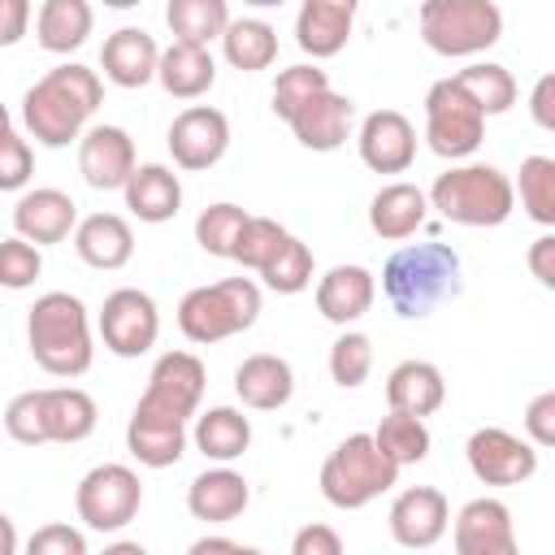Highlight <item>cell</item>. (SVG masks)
<instances>
[{"instance_id": "obj_1", "label": "cell", "mask_w": 555, "mask_h": 555, "mask_svg": "<svg viewBox=\"0 0 555 555\" xmlns=\"http://www.w3.org/2000/svg\"><path fill=\"white\" fill-rule=\"evenodd\" d=\"M100 100H104L100 74L91 65L65 61V65L48 69L35 87H26V95H22V126L43 147H69L87 130V121L100 108Z\"/></svg>"}, {"instance_id": "obj_2", "label": "cell", "mask_w": 555, "mask_h": 555, "mask_svg": "<svg viewBox=\"0 0 555 555\" xmlns=\"http://www.w3.org/2000/svg\"><path fill=\"white\" fill-rule=\"evenodd\" d=\"M26 347L48 377H82L95 360L91 312L69 291H48L26 312Z\"/></svg>"}, {"instance_id": "obj_3", "label": "cell", "mask_w": 555, "mask_h": 555, "mask_svg": "<svg viewBox=\"0 0 555 555\" xmlns=\"http://www.w3.org/2000/svg\"><path fill=\"white\" fill-rule=\"evenodd\" d=\"M460 251L447 243H408L399 247L386 269H382V295L390 299V308L408 321L429 317L438 304L460 295Z\"/></svg>"}, {"instance_id": "obj_4", "label": "cell", "mask_w": 555, "mask_h": 555, "mask_svg": "<svg viewBox=\"0 0 555 555\" xmlns=\"http://www.w3.org/2000/svg\"><path fill=\"white\" fill-rule=\"evenodd\" d=\"M425 199H429V208H438V217H447L455 225H468V230L503 225L516 208L512 178L499 165H486V160L451 165L447 173L434 178Z\"/></svg>"}, {"instance_id": "obj_5", "label": "cell", "mask_w": 555, "mask_h": 555, "mask_svg": "<svg viewBox=\"0 0 555 555\" xmlns=\"http://www.w3.org/2000/svg\"><path fill=\"white\" fill-rule=\"evenodd\" d=\"M399 481V464L373 442V434H347L321 464V499L338 512H360Z\"/></svg>"}, {"instance_id": "obj_6", "label": "cell", "mask_w": 555, "mask_h": 555, "mask_svg": "<svg viewBox=\"0 0 555 555\" xmlns=\"http://www.w3.org/2000/svg\"><path fill=\"white\" fill-rule=\"evenodd\" d=\"M256 317H260V286L251 278H221V282L195 286L178 304V330L195 347L234 338V334L251 330Z\"/></svg>"}, {"instance_id": "obj_7", "label": "cell", "mask_w": 555, "mask_h": 555, "mask_svg": "<svg viewBox=\"0 0 555 555\" xmlns=\"http://www.w3.org/2000/svg\"><path fill=\"white\" fill-rule=\"evenodd\" d=\"M416 26L438 56H477L503 39V9L494 0H421Z\"/></svg>"}, {"instance_id": "obj_8", "label": "cell", "mask_w": 555, "mask_h": 555, "mask_svg": "<svg viewBox=\"0 0 555 555\" xmlns=\"http://www.w3.org/2000/svg\"><path fill=\"white\" fill-rule=\"evenodd\" d=\"M486 139V113L464 95L455 78H438L425 91V143L442 160H464Z\"/></svg>"}, {"instance_id": "obj_9", "label": "cell", "mask_w": 555, "mask_h": 555, "mask_svg": "<svg viewBox=\"0 0 555 555\" xmlns=\"http://www.w3.org/2000/svg\"><path fill=\"white\" fill-rule=\"evenodd\" d=\"M143 507V481L130 464H95L74 490V512L91 533L126 529Z\"/></svg>"}, {"instance_id": "obj_10", "label": "cell", "mask_w": 555, "mask_h": 555, "mask_svg": "<svg viewBox=\"0 0 555 555\" xmlns=\"http://www.w3.org/2000/svg\"><path fill=\"white\" fill-rule=\"evenodd\" d=\"M95 330L104 338V347L121 360H134V356H147L160 338V308L147 291L139 286H117L104 295L100 304V317H95Z\"/></svg>"}, {"instance_id": "obj_11", "label": "cell", "mask_w": 555, "mask_h": 555, "mask_svg": "<svg viewBox=\"0 0 555 555\" xmlns=\"http://www.w3.org/2000/svg\"><path fill=\"white\" fill-rule=\"evenodd\" d=\"M464 460L481 486H520L538 473V447L499 425L473 429L464 442Z\"/></svg>"}, {"instance_id": "obj_12", "label": "cell", "mask_w": 555, "mask_h": 555, "mask_svg": "<svg viewBox=\"0 0 555 555\" xmlns=\"http://www.w3.org/2000/svg\"><path fill=\"white\" fill-rule=\"evenodd\" d=\"M204 386H208V373H204V360L199 356H191V351H165L152 364L147 386H143V395H139L134 408L191 421L195 408H199V399H204Z\"/></svg>"}, {"instance_id": "obj_13", "label": "cell", "mask_w": 555, "mask_h": 555, "mask_svg": "<svg viewBox=\"0 0 555 555\" xmlns=\"http://www.w3.org/2000/svg\"><path fill=\"white\" fill-rule=\"evenodd\" d=\"M165 143H169V156H173L178 169L204 173V169H212V165L225 156V147H230V117H225L221 108H212V104H191V108H182V113L169 121Z\"/></svg>"}, {"instance_id": "obj_14", "label": "cell", "mask_w": 555, "mask_h": 555, "mask_svg": "<svg viewBox=\"0 0 555 555\" xmlns=\"http://www.w3.org/2000/svg\"><path fill=\"white\" fill-rule=\"evenodd\" d=\"M390 538L408 551H429L434 542H442L447 525H451V503L438 486H408L395 494L390 512H386Z\"/></svg>"}, {"instance_id": "obj_15", "label": "cell", "mask_w": 555, "mask_h": 555, "mask_svg": "<svg viewBox=\"0 0 555 555\" xmlns=\"http://www.w3.org/2000/svg\"><path fill=\"white\" fill-rule=\"evenodd\" d=\"M134 165V139L121 126L100 121L78 134V173L91 191H121Z\"/></svg>"}, {"instance_id": "obj_16", "label": "cell", "mask_w": 555, "mask_h": 555, "mask_svg": "<svg viewBox=\"0 0 555 555\" xmlns=\"http://www.w3.org/2000/svg\"><path fill=\"white\" fill-rule=\"evenodd\" d=\"M356 147L373 173H403L416 160V126L399 108H377L360 121Z\"/></svg>"}, {"instance_id": "obj_17", "label": "cell", "mask_w": 555, "mask_h": 555, "mask_svg": "<svg viewBox=\"0 0 555 555\" xmlns=\"http://www.w3.org/2000/svg\"><path fill=\"white\" fill-rule=\"evenodd\" d=\"M286 126L295 130V139L308 147V152H338L347 139H351V126H356V104L334 91V87H321L317 95H308L291 117Z\"/></svg>"}, {"instance_id": "obj_18", "label": "cell", "mask_w": 555, "mask_h": 555, "mask_svg": "<svg viewBox=\"0 0 555 555\" xmlns=\"http://www.w3.org/2000/svg\"><path fill=\"white\" fill-rule=\"evenodd\" d=\"M451 529V542L460 555H512L516 551V529H512V512L503 499H468L460 512H455V525Z\"/></svg>"}, {"instance_id": "obj_19", "label": "cell", "mask_w": 555, "mask_h": 555, "mask_svg": "<svg viewBox=\"0 0 555 555\" xmlns=\"http://www.w3.org/2000/svg\"><path fill=\"white\" fill-rule=\"evenodd\" d=\"M78 225V204L61 186H35L13 204V234H22L35 247L65 243Z\"/></svg>"}, {"instance_id": "obj_20", "label": "cell", "mask_w": 555, "mask_h": 555, "mask_svg": "<svg viewBox=\"0 0 555 555\" xmlns=\"http://www.w3.org/2000/svg\"><path fill=\"white\" fill-rule=\"evenodd\" d=\"M360 0H299L295 13V43L312 61H330L347 48L351 26H356Z\"/></svg>"}, {"instance_id": "obj_21", "label": "cell", "mask_w": 555, "mask_h": 555, "mask_svg": "<svg viewBox=\"0 0 555 555\" xmlns=\"http://www.w3.org/2000/svg\"><path fill=\"white\" fill-rule=\"evenodd\" d=\"M156 61H160V43L143 30V26H121L104 39L100 48V69L113 87L121 91H139L156 78Z\"/></svg>"}, {"instance_id": "obj_22", "label": "cell", "mask_w": 555, "mask_h": 555, "mask_svg": "<svg viewBox=\"0 0 555 555\" xmlns=\"http://www.w3.org/2000/svg\"><path fill=\"white\" fill-rule=\"evenodd\" d=\"M247 503H251V486L230 464H212L186 486V512L204 525H230L247 512Z\"/></svg>"}, {"instance_id": "obj_23", "label": "cell", "mask_w": 555, "mask_h": 555, "mask_svg": "<svg viewBox=\"0 0 555 555\" xmlns=\"http://www.w3.org/2000/svg\"><path fill=\"white\" fill-rule=\"evenodd\" d=\"M377 299V278L364 264H334L317 278V312L334 325H356Z\"/></svg>"}, {"instance_id": "obj_24", "label": "cell", "mask_w": 555, "mask_h": 555, "mask_svg": "<svg viewBox=\"0 0 555 555\" xmlns=\"http://www.w3.org/2000/svg\"><path fill=\"white\" fill-rule=\"evenodd\" d=\"M186 421L178 416H160L147 408H134L126 421V451L143 464V468H169L186 455Z\"/></svg>"}, {"instance_id": "obj_25", "label": "cell", "mask_w": 555, "mask_h": 555, "mask_svg": "<svg viewBox=\"0 0 555 555\" xmlns=\"http://www.w3.org/2000/svg\"><path fill=\"white\" fill-rule=\"evenodd\" d=\"M234 395L251 412H278L295 395V369L273 351H256L234 369Z\"/></svg>"}, {"instance_id": "obj_26", "label": "cell", "mask_w": 555, "mask_h": 555, "mask_svg": "<svg viewBox=\"0 0 555 555\" xmlns=\"http://www.w3.org/2000/svg\"><path fill=\"white\" fill-rule=\"evenodd\" d=\"M121 195H126L130 217H139L147 225H165L182 208V182H178V173L169 165H156V160L134 165V173L126 178Z\"/></svg>"}, {"instance_id": "obj_27", "label": "cell", "mask_w": 555, "mask_h": 555, "mask_svg": "<svg viewBox=\"0 0 555 555\" xmlns=\"http://www.w3.org/2000/svg\"><path fill=\"white\" fill-rule=\"evenodd\" d=\"M74 251H78L82 264L113 273V269L130 264V256H134V230L117 212H91V217H82L74 225Z\"/></svg>"}, {"instance_id": "obj_28", "label": "cell", "mask_w": 555, "mask_h": 555, "mask_svg": "<svg viewBox=\"0 0 555 555\" xmlns=\"http://www.w3.org/2000/svg\"><path fill=\"white\" fill-rule=\"evenodd\" d=\"M156 82L165 87V95L173 100H199L212 91L217 82V61L204 43H186V39H173L169 48H160V61H156Z\"/></svg>"}, {"instance_id": "obj_29", "label": "cell", "mask_w": 555, "mask_h": 555, "mask_svg": "<svg viewBox=\"0 0 555 555\" xmlns=\"http://www.w3.org/2000/svg\"><path fill=\"white\" fill-rule=\"evenodd\" d=\"M429 217V199L416 182H386L373 199H369V230L386 243H403L412 238Z\"/></svg>"}, {"instance_id": "obj_30", "label": "cell", "mask_w": 555, "mask_h": 555, "mask_svg": "<svg viewBox=\"0 0 555 555\" xmlns=\"http://www.w3.org/2000/svg\"><path fill=\"white\" fill-rule=\"evenodd\" d=\"M386 403L395 412L434 416L447 403V377L434 360H399L386 373Z\"/></svg>"}, {"instance_id": "obj_31", "label": "cell", "mask_w": 555, "mask_h": 555, "mask_svg": "<svg viewBox=\"0 0 555 555\" xmlns=\"http://www.w3.org/2000/svg\"><path fill=\"white\" fill-rule=\"evenodd\" d=\"M95 26L91 0H43L35 13V43L52 56H69L87 43Z\"/></svg>"}, {"instance_id": "obj_32", "label": "cell", "mask_w": 555, "mask_h": 555, "mask_svg": "<svg viewBox=\"0 0 555 555\" xmlns=\"http://www.w3.org/2000/svg\"><path fill=\"white\" fill-rule=\"evenodd\" d=\"M39 403H43L48 442H82V438H91V429L100 421L95 399L78 386H43Z\"/></svg>"}, {"instance_id": "obj_33", "label": "cell", "mask_w": 555, "mask_h": 555, "mask_svg": "<svg viewBox=\"0 0 555 555\" xmlns=\"http://www.w3.org/2000/svg\"><path fill=\"white\" fill-rule=\"evenodd\" d=\"M191 442L204 460L212 464H234L247 447H251V421L238 412V408H208L195 416V429H191Z\"/></svg>"}, {"instance_id": "obj_34", "label": "cell", "mask_w": 555, "mask_h": 555, "mask_svg": "<svg viewBox=\"0 0 555 555\" xmlns=\"http://www.w3.org/2000/svg\"><path fill=\"white\" fill-rule=\"evenodd\" d=\"M221 56L238 74H260L278 61V30L264 17H230L221 30Z\"/></svg>"}, {"instance_id": "obj_35", "label": "cell", "mask_w": 555, "mask_h": 555, "mask_svg": "<svg viewBox=\"0 0 555 555\" xmlns=\"http://www.w3.org/2000/svg\"><path fill=\"white\" fill-rule=\"evenodd\" d=\"M451 78L464 87V95H468L486 117H499V113H507V108L516 104V78H512V69L499 65V61H473V65L455 69Z\"/></svg>"}, {"instance_id": "obj_36", "label": "cell", "mask_w": 555, "mask_h": 555, "mask_svg": "<svg viewBox=\"0 0 555 555\" xmlns=\"http://www.w3.org/2000/svg\"><path fill=\"white\" fill-rule=\"evenodd\" d=\"M230 22V0H169L165 4V26L173 39H186V43H212L221 39Z\"/></svg>"}, {"instance_id": "obj_37", "label": "cell", "mask_w": 555, "mask_h": 555, "mask_svg": "<svg viewBox=\"0 0 555 555\" xmlns=\"http://www.w3.org/2000/svg\"><path fill=\"white\" fill-rule=\"evenodd\" d=\"M373 442L399 464V468H408V464H421L425 455H429V447H434V438H429V425H425V416H412V412H395L390 408V416H382V425L373 429Z\"/></svg>"}, {"instance_id": "obj_38", "label": "cell", "mask_w": 555, "mask_h": 555, "mask_svg": "<svg viewBox=\"0 0 555 555\" xmlns=\"http://www.w3.org/2000/svg\"><path fill=\"white\" fill-rule=\"evenodd\" d=\"M512 191H520V208L529 221L546 230L555 225V160L551 156H525L520 182H512Z\"/></svg>"}, {"instance_id": "obj_39", "label": "cell", "mask_w": 555, "mask_h": 555, "mask_svg": "<svg viewBox=\"0 0 555 555\" xmlns=\"http://www.w3.org/2000/svg\"><path fill=\"white\" fill-rule=\"evenodd\" d=\"M264 286L278 291V295H299L312 286V247L299 243L295 234H286V243L273 251V260L260 269Z\"/></svg>"}, {"instance_id": "obj_40", "label": "cell", "mask_w": 555, "mask_h": 555, "mask_svg": "<svg viewBox=\"0 0 555 555\" xmlns=\"http://www.w3.org/2000/svg\"><path fill=\"white\" fill-rule=\"evenodd\" d=\"M243 221H247V208H238V204H230V199L208 204V208L195 217V243H199L208 256L230 260V251H234V243H238Z\"/></svg>"}, {"instance_id": "obj_41", "label": "cell", "mask_w": 555, "mask_h": 555, "mask_svg": "<svg viewBox=\"0 0 555 555\" xmlns=\"http://www.w3.org/2000/svg\"><path fill=\"white\" fill-rule=\"evenodd\" d=\"M369 373H373V338L351 330V325H343V334L330 347V377H334V386L356 390Z\"/></svg>"}, {"instance_id": "obj_42", "label": "cell", "mask_w": 555, "mask_h": 555, "mask_svg": "<svg viewBox=\"0 0 555 555\" xmlns=\"http://www.w3.org/2000/svg\"><path fill=\"white\" fill-rule=\"evenodd\" d=\"M286 225L282 221H273V217H251L247 212V221H243V230H238V243H234V251H230V260H238L243 269H251V273H260L269 260H273V251L286 243Z\"/></svg>"}, {"instance_id": "obj_43", "label": "cell", "mask_w": 555, "mask_h": 555, "mask_svg": "<svg viewBox=\"0 0 555 555\" xmlns=\"http://www.w3.org/2000/svg\"><path fill=\"white\" fill-rule=\"evenodd\" d=\"M321 87H330V74H325L317 61H312V65H291V69H282V74H278L273 95H269V100H273L269 108L286 121V117H291L308 95H317Z\"/></svg>"}, {"instance_id": "obj_44", "label": "cell", "mask_w": 555, "mask_h": 555, "mask_svg": "<svg viewBox=\"0 0 555 555\" xmlns=\"http://www.w3.org/2000/svg\"><path fill=\"white\" fill-rule=\"evenodd\" d=\"M39 273H43V251L35 243H26L22 234L0 238V286L4 291H26L35 286Z\"/></svg>"}, {"instance_id": "obj_45", "label": "cell", "mask_w": 555, "mask_h": 555, "mask_svg": "<svg viewBox=\"0 0 555 555\" xmlns=\"http://www.w3.org/2000/svg\"><path fill=\"white\" fill-rule=\"evenodd\" d=\"M4 434L22 447H43L48 442V429H43V403H39V390H22L9 399L4 408Z\"/></svg>"}, {"instance_id": "obj_46", "label": "cell", "mask_w": 555, "mask_h": 555, "mask_svg": "<svg viewBox=\"0 0 555 555\" xmlns=\"http://www.w3.org/2000/svg\"><path fill=\"white\" fill-rule=\"evenodd\" d=\"M30 173H35V152H30V143H26L17 130L0 134V191H22V186L30 182Z\"/></svg>"}, {"instance_id": "obj_47", "label": "cell", "mask_w": 555, "mask_h": 555, "mask_svg": "<svg viewBox=\"0 0 555 555\" xmlns=\"http://www.w3.org/2000/svg\"><path fill=\"white\" fill-rule=\"evenodd\" d=\"M30 555H87V533L74 525H43L26 542Z\"/></svg>"}, {"instance_id": "obj_48", "label": "cell", "mask_w": 555, "mask_h": 555, "mask_svg": "<svg viewBox=\"0 0 555 555\" xmlns=\"http://www.w3.org/2000/svg\"><path fill=\"white\" fill-rule=\"evenodd\" d=\"M525 438L538 451L555 447V390H542V395L529 399V408H525Z\"/></svg>"}, {"instance_id": "obj_49", "label": "cell", "mask_w": 555, "mask_h": 555, "mask_svg": "<svg viewBox=\"0 0 555 555\" xmlns=\"http://www.w3.org/2000/svg\"><path fill=\"white\" fill-rule=\"evenodd\" d=\"M291 555H343V538H338V529L312 520L291 538Z\"/></svg>"}, {"instance_id": "obj_50", "label": "cell", "mask_w": 555, "mask_h": 555, "mask_svg": "<svg viewBox=\"0 0 555 555\" xmlns=\"http://www.w3.org/2000/svg\"><path fill=\"white\" fill-rule=\"evenodd\" d=\"M30 0H0V48L22 43V35L30 30Z\"/></svg>"}, {"instance_id": "obj_51", "label": "cell", "mask_w": 555, "mask_h": 555, "mask_svg": "<svg viewBox=\"0 0 555 555\" xmlns=\"http://www.w3.org/2000/svg\"><path fill=\"white\" fill-rule=\"evenodd\" d=\"M529 273L538 278V286H546V291H555V234H538L533 243H529Z\"/></svg>"}, {"instance_id": "obj_52", "label": "cell", "mask_w": 555, "mask_h": 555, "mask_svg": "<svg viewBox=\"0 0 555 555\" xmlns=\"http://www.w3.org/2000/svg\"><path fill=\"white\" fill-rule=\"evenodd\" d=\"M529 113H533L538 130H555V74H542V78L533 82Z\"/></svg>"}, {"instance_id": "obj_53", "label": "cell", "mask_w": 555, "mask_h": 555, "mask_svg": "<svg viewBox=\"0 0 555 555\" xmlns=\"http://www.w3.org/2000/svg\"><path fill=\"white\" fill-rule=\"evenodd\" d=\"M212 551H230V555H247L251 546H243V542H234V538H195L191 542V555H212Z\"/></svg>"}, {"instance_id": "obj_54", "label": "cell", "mask_w": 555, "mask_h": 555, "mask_svg": "<svg viewBox=\"0 0 555 555\" xmlns=\"http://www.w3.org/2000/svg\"><path fill=\"white\" fill-rule=\"evenodd\" d=\"M17 546H22V542H17V529H13V520L0 512V555H17Z\"/></svg>"}, {"instance_id": "obj_55", "label": "cell", "mask_w": 555, "mask_h": 555, "mask_svg": "<svg viewBox=\"0 0 555 555\" xmlns=\"http://www.w3.org/2000/svg\"><path fill=\"white\" fill-rule=\"evenodd\" d=\"M113 555H143V546H134V542H117V546H108Z\"/></svg>"}, {"instance_id": "obj_56", "label": "cell", "mask_w": 555, "mask_h": 555, "mask_svg": "<svg viewBox=\"0 0 555 555\" xmlns=\"http://www.w3.org/2000/svg\"><path fill=\"white\" fill-rule=\"evenodd\" d=\"M243 4H251V9H282L286 0H243Z\"/></svg>"}, {"instance_id": "obj_57", "label": "cell", "mask_w": 555, "mask_h": 555, "mask_svg": "<svg viewBox=\"0 0 555 555\" xmlns=\"http://www.w3.org/2000/svg\"><path fill=\"white\" fill-rule=\"evenodd\" d=\"M9 130H13V117H9V108L0 104V134H9Z\"/></svg>"}, {"instance_id": "obj_58", "label": "cell", "mask_w": 555, "mask_h": 555, "mask_svg": "<svg viewBox=\"0 0 555 555\" xmlns=\"http://www.w3.org/2000/svg\"><path fill=\"white\" fill-rule=\"evenodd\" d=\"M134 4H143V0H104V9H134Z\"/></svg>"}]
</instances>
